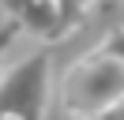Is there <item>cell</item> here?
I'll use <instances>...</instances> for the list:
<instances>
[{"label": "cell", "mask_w": 124, "mask_h": 120, "mask_svg": "<svg viewBox=\"0 0 124 120\" xmlns=\"http://www.w3.org/2000/svg\"><path fill=\"white\" fill-rule=\"evenodd\" d=\"M124 101V64L101 49L86 52L60 79V105L68 116H105Z\"/></svg>", "instance_id": "cell-1"}, {"label": "cell", "mask_w": 124, "mask_h": 120, "mask_svg": "<svg viewBox=\"0 0 124 120\" xmlns=\"http://www.w3.org/2000/svg\"><path fill=\"white\" fill-rule=\"evenodd\" d=\"M45 105H49V56L45 52H34L0 75V116L41 120Z\"/></svg>", "instance_id": "cell-2"}, {"label": "cell", "mask_w": 124, "mask_h": 120, "mask_svg": "<svg viewBox=\"0 0 124 120\" xmlns=\"http://www.w3.org/2000/svg\"><path fill=\"white\" fill-rule=\"evenodd\" d=\"M8 15L26 30V34L41 38V41H56L68 34V22L56 0H4Z\"/></svg>", "instance_id": "cell-3"}, {"label": "cell", "mask_w": 124, "mask_h": 120, "mask_svg": "<svg viewBox=\"0 0 124 120\" xmlns=\"http://www.w3.org/2000/svg\"><path fill=\"white\" fill-rule=\"evenodd\" d=\"M19 30H23V26H19V22L11 19V15H8V19H4V22H0V64H4V56H8V49H11V41H15V38H19Z\"/></svg>", "instance_id": "cell-4"}, {"label": "cell", "mask_w": 124, "mask_h": 120, "mask_svg": "<svg viewBox=\"0 0 124 120\" xmlns=\"http://www.w3.org/2000/svg\"><path fill=\"white\" fill-rule=\"evenodd\" d=\"M98 49L105 52V56H113V60H120V64H124V30H116V34H109L105 41L98 45Z\"/></svg>", "instance_id": "cell-5"}, {"label": "cell", "mask_w": 124, "mask_h": 120, "mask_svg": "<svg viewBox=\"0 0 124 120\" xmlns=\"http://www.w3.org/2000/svg\"><path fill=\"white\" fill-rule=\"evenodd\" d=\"M56 4H60V11H64V22H68V30H71V26L79 22V15H83V11H79V4H75V0H56Z\"/></svg>", "instance_id": "cell-6"}, {"label": "cell", "mask_w": 124, "mask_h": 120, "mask_svg": "<svg viewBox=\"0 0 124 120\" xmlns=\"http://www.w3.org/2000/svg\"><path fill=\"white\" fill-rule=\"evenodd\" d=\"M75 4H79V11H83V8H90V4H94V0H75Z\"/></svg>", "instance_id": "cell-7"}, {"label": "cell", "mask_w": 124, "mask_h": 120, "mask_svg": "<svg viewBox=\"0 0 124 120\" xmlns=\"http://www.w3.org/2000/svg\"><path fill=\"white\" fill-rule=\"evenodd\" d=\"M68 120H101V116H68Z\"/></svg>", "instance_id": "cell-8"}, {"label": "cell", "mask_w": 124, "mask_h": 120, "mask_svg": "<svg viewBox=\"0 0 124 120\" xmlns=\"http://www.w3.org/2000/svg\"><path fill=\"white\" fill-rule=\"evenodd\" d=\"M0 120H11V116H0Z\"/></svg>", "instance_id": "cell-9"}]
</instances>
